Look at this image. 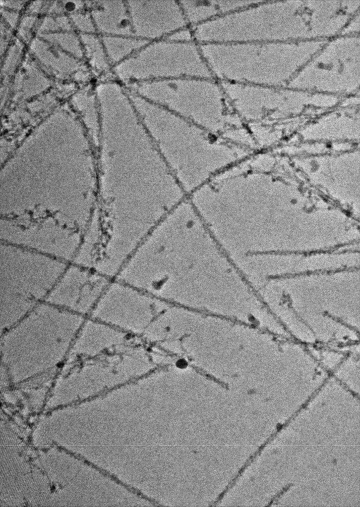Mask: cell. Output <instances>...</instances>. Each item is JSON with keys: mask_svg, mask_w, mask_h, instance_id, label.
I'll return each mask as SVG.
<instances>
[{"mask_svg": "<svg viewBox=\"0 0 360 507\" xmlns=\"http://www.w3.org/2000/svg\"><path fill=\"white\" fill-rule=\"evenodd\" d=\"M129 93L147 131L187 196L244 159V148Z\"/></svg>", "mask_w": 360, "mask_h": 507, "instance_id": "7a4b0ae2", "label": "cell"}, {"mask_svg": "<svg viewBox=\"0 0 360 507\" xmlns=\"http://www.w3.org/2000/svg\"><path fill=\"white\" fill-rule=\"evenodd\" d=\"M112 280L92 269L71 262L45 301L84 316L92 311Z\"/></svg>", "mask_w": 360, "mask_h": 507, "instance_id": "52a82bcc", "label": "cell"}, {"mask_svg": "<svg viewBox=\"0 0 360 507\" xmlns=\"http://www.w3.org/2000/svg\"><path fill=\"white\" fill-rule=\"evenodd\" d=\"M83 322V315L45 301L2 332L1 371L10 384L59 370Z\"/></svg>", "mask_w": 360, "mask_h": 507, "instance_id": "3957f363", "label": "cell"}, {"mask_svg": "<svg viewBox=\"0 0 360 507\" xmlns=\"http://www.w3.org/2000/svg\"><path fill=\"white\" fill-rule=\"evenodd\" d=\"M133 35L150 42L188 26L179 1H126Z\"/></svg>", "mask_w": 360, "mask_h": 507, "instance_id": "ba28073f", "label": "cell"}, {"mask_svg": "<svg viewBox=\"0 0 360 507\" xmlns=\"http://www.w3.org/2000/svg\"><path fill=\"white\" fill-rule=\"evenodd\" d=\"M100 102L104 173L97 203L120 226L158 224L187 195L160 155L128 90L115 86Z\"/></svg>", "mask_w": 360, "mask_h": 507, "instance_id": "6da1fadb", "label": "cell"}, {"mask_svg": "<svg viewBox=\"0 0 360 507\" xmlns=\"http://www.w3.org/2000/svg\"><path fill=\"white\" fill-rule=\"evenodd\" d=\"M87 48L92 65L98 71H108L111 63L106 53L102 41L93 35H89Z\"/></svg>", "mask_w": 360, "mask_h": 507, "instance_id": "7c38bea8", "label": "cell"}, {"mask_svg": "<svg viewBox=\"0 0 360 507\" xmlns=\"http://www.w3.org/2000/svg\"><path fill=\"white\" fill-rule=\"evenodd\" d=\"M188 26L192 27L226 15L250 1L181 0L179 1Z\"/></svg>", "mask_w": 360, "mask_h": 507, "instance_id": "30bf717a", "label": "cell"}, {"mask_svg": "<svg viewBox=\"0 0 360 507\" xmlns=\"http://www.w3.org/2000/svg\"><path fill=\"white\" fill-rule=\"evenodd\" d=\"M68 263L30 249L0 242L1 332L45 301Z\"/></svg>", "mask_w": 360, "mask_h": 507, "instance_id": "5b68a950", "label": "cell"}, {"mask_svg": "<svg viewBox=\"0 0 360 507\" xmlns=\"http://www.w3.org/2000/svg\"><path fill=\"white\" fill-rule=\"evenodd\" d=\"M130 92L220 136L242 126L220 82L213 77H182L124 85Z\"/></svg>", "mask_w": 360, "mask_h": 507, "instance_id": "277c9868", "label": "cell"}, {"mask_svg": "<svg viewBox=\"0 0 360 507\" xmlns=\"http://www.w3.org/2000/svg\"><path fill=\"white\" fill-rule=\"evenodd\" d=\"M113 71L124 85L182 77H212L199 44L167 39L148 42L114 66Z\"/></svg>", "mask_w": 360, "mask_h": 507, "instance_id": "8992f818", "label": "cell"}, {"mask_svg": "<svg viewBox=\"0 0 360 507\" xmlns=\"http://www.w3.org/2000/svg\"><path fill=\"white\" fill-rule=\"evenodd\" d=\"M102 42L113 67L133 55L148 42L133 35L103 36Z\"/></svg>", "mask_w": 360, "mask_h": 507, "instance_id": "8fae6325", "label": "cell"}, {"mask_svg": "<svg viewBox=\"0 0 360 507\" xmlns=\"http://www.w3.org/2000/svg\"><path fill=\"white\" fill-rule=\"evenodd\" d=\"M94 7L95 25L104 36L133 35L126 1L107 2Z\"/></svg>", "mask_w": 360, "mask_h": 507, "instance_id": "9c48e42d", "label": "cell"}, {"mask_svg": "<svg viewBox=\"0 0 360 507\" xmlns=\"http://www.w3.org/2000/svg\"><path fill=\"white\" fill-rule=\"evenodd\" d=\"M165 39L181 43L195 41L192 30L189 26L176 30Z\"/></svg>", "mask_w": 360, "mask_h": 507, "instance_id": "4fadbf2b", "label": "cell"}]
</instances>
